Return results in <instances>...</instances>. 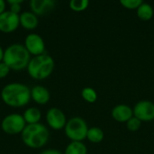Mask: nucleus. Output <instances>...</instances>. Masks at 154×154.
Returning <instances> with one entry per match:
<instances>
[{
    "label": "nucleus",
    "mask_w": 154,
    "mask_h": 154,
    "mask_svg": "<svg viewBox=\"0 0 154 154\" xmlns=\"http://www.w3.org/2000/svg\"><path fill=\"white\" fill-rule=\"evenodd\" d=\"M25 126L26 123L23 115L18 113H12L5 116L1 122V128L3 132L8 134H22Z\"/></svg>",
    "instance_id": "obj_6"
},
{
    "label": "nucleus",
    "mask_w": 154,
    "mask_h": 154,
    "mask_svg": "<svg viewBox=\"0 0 154 154\" xmlns=\"http://www.w3.org/2000/svg\"><path fill=\"white\" fill-rule=\"evenodd\" d=\"M3 102L12 107H22L31 100V89L28 86L19 82L6 84L1 90Z\"/></svg>",
    "instance_id": "obj_1"
},
{
    "label": "nucleus",
    "mask_w": 154,
    "mask_h": 154,
    "mask_svg": "<svg viewBox=\"0 0 154 154\" xmlns=\"http://www.w3.org/2000/svg\"><path fill=\"white\" fill-rule=\"evenodd\" d=\"M137 16L143 21H149L153 17V7L148 3H143L136 10Z\"/></svg>",
    "instance_id": "obj_16"
},
{
    "label": "nucleus",
    "mask_w": 154,
    "mask_h": 154,
    "mask_svg": "<svg viewBox=\"0 0 154 154\" xmlns=\"http://www.w3.org/2000/svg\"><path fill=\"white\" fill-rule=\"evenodd\" d=\"M112 117L119 122V123H126L129 119H131L134 116V111L132 107H130L127 105H117L116 106L111 112Z\"/></svg>",
    "instance_id": "obj_12"
},
{
    "label": "nucleus",
    "mask_w": 154,
    "mask_h": 154,
    "mask_svg": "<svg viewBox=\"0 0 154 154\" xmlns=\"http://www.w3.org/2000/svg\"><path fill=\"white\" fill-rule=\"evenodd\" d=\"M55 5L54 0H32L30 2L31 11L37 16L46 15L55 8Z\"/></svg>",
    "instance_id": "obj_11"
},
{
    "label": "nucleus",
    "mask_w": 154,
    "mask_h": 154,
    "mask_svg": "<svg viewBox=\"0 0 154 154\" xmlns=\"http://www.w3.org/2000/svg\"><path fill=\"white\" fill-rule=\"evenodd\" d=\"M10 70H11L10 68L4 61L0 62V79L5 78L9 74Z\"/></svg>",
    "instance_id": "obj_24"
},
{
    "label": "nucleus",
    "mask_w": 154,
    "mask_h": 154,
    "mask_svg": "<svg viewBox=\"0 0 154 154\" xmlns=\"http://www.w3.org/2000/svg\"><path fill=\"white\" fill-rule=\"evenodd\" d=\"M143 0H121L120 4L126 9L137 10L138 7L143 4Z\"/></svg>",
    "instance_id": "obj_21"
},
{
    "label": "nucleus",
    "mask_w": 154,
    "mask_h": 154,
    "mask_svg": "<svg viewBox=\"0 0 154 154\" xmlns=\"http://www.w3.org/2000/svg\"><path fill=\"white\" fill-rule=\"evenodd\" d=\"M88 129L86 121L78 116L72 117L67 121L64 127L65 134L71 142H82L87 139Z\"/></svg>",
    "instance_id": "obj_5"
},
{
    "label": "nucleus",
    "mask_w": 154,
    "mask_h": 154,
    "mask_svg": "<svg viewBox=\"0 0 154 154\" xmlns=\"http://www.w3.org/2000/svg\"><path fill=\"white\" fill-rule=\"evenodd\" d=\"M20 25L19 14L5 10L0 14V32L9 33L14 32Z\"/></svg>",
    "instance_id": "obj_9"
},
{
    "label": "nucleus",
    "mask_w": 154,
    "mask_h": 154,
    "mask_svg": "<svg viewBox=\"0 0 154 154\" xmlns=\"http://www.w3.org/2000/svg\"><path fill=\"white\" fill-rule=\"evenodd\" d=\"M81 96L83 97V99L88 102V103H95L97 99V91L89 87L84 88L81 91Z\"/></svg>",
    "instance_id": "obj_19"
},
{
    "label": "nucleus",
    "mask_w": 154,
    "mask_h": 154,
    "mask_svg": "<svg viewBox=\"0 0 154 154\" xmlns=\"http://www.w3.org/2000/svg\"><path fill=\"white\" fill-rule=\"evenodd\" d=\"M40 154H63L60 152L59 150L56 149H48V150H44L43 152H42Z\"/></svg>",
    "instance_id": "obj_25"
},
{
    "label": "nucleus",
    "mask_w": 154,
    "mask_h": 154,
    "mask_svg": "<svg viewBox=\"0 0 154 154\" xmlns=\"http://www.w3.org/2000/svg\"><path fill=\"white\" fill-rule=\"evenodd\" d=\"M23 143L29 148L39 149L43 147L49 141L50 132L48 128L41 124L26 125L21 134Z\"/></svg>",
    "instance_id": "obj_3"
},
{
    "label": "nucleus",
    "mask_w": 154,
    "mask_h": 154,
    "mask_svg": "<svg viewBox=\"0 0 154 154\" xmlns=\"http://www.w3.org/2000/svg\"><path fill=\"white\" fill-rule=\"evenodd\" d=\"M4 52H5V50L2 48V46L0 45V62L3 61V59H4Z\"/></svg>",
    "instance_id": "obj_27"
},
{
    "label": "nucleus",
    "mask_w": 154,
    "mask_h": 154,
    "mask_svg": "<svg viewBox=\"0 0 154 154\" xmlns=\"http://www.w3.org/2000/svg\"><path fill=\"white\" fill-rule=\"evenodd\" d=\"M46 122L48 125L54 130L63 129L67 124L65 114L57 107L50 108L46 113Z\"/></svg>",
    "instance_id": "obj_10"
},
{
    "label": "nucleus",
    "mask_w": 154,
    "mask_h": 154,
    "mask_svg": "<svg viewBox=\"0 0 154 154\" xmlns=\"http://www.w3.org/2000/svg\"><path fill=\"white\" fill-rule=\"evenodd\" d=\"M20 25L25 30H33L39 24L38 16L32 11H24L19 14Z\"/></svg>",
    "instance_id": "obj_14"
},
{
    "label": "nucleus",
    "mask_w": 154,
    "mask_h": 154,
    "mask_svg": "<svg viewBox=\"0 0 154 154\" xmlns=\"http://www.w3.org/2000/svg\"><path fill=\"white\" fill-rule=\"evenodd\" d=\"M88 149L82 142H71L65 149L64 154H87Z\"/></svg>",
    "instance_id": "obj_17"
},
{
    "label": "nucleus",
    "mask_w": 154,
    "mask_h": 154,
    "mask_svg": "<svg viewBox=\"0 0 154 154\" xmlns=\"http://www.w3.org/2000/svg\"><path fill=\"white\" fill-rule=\"evenodd\" d=\"M104 132L99 127H91L88 131L87 139L93 143H101L104 140Z\"/></svg>",
    "instance_id": "obj_18"
},
{
    "label": "nucleus",
    "mask_w": 154,
    "mask_h": 154,
    "mask_svg": "<svg viewBox=\"0 0 154 154\" xmlns=\"http://www.w3.org/2000/svg\"><path fill=\"white\" fill-rule=\"evenodd\" d=\"M24 47L28 52L33 56L45 53V43L41 35L35 32L29 33L24 39Z\"/></svg>",
    "instance_id": "obj_7"
},
{
    "label": "nucleus",
    "mask_w": 154,
    "mask_h": 154,
    "mask_svg": "<svg viewBox=\"0 0 154 154\" xmlns=\"http://www.w3.org/2000/svg\"><path fill=\"white\" fill-rule=\"evenodd\" d=\"M23 3V0H8L7 4L9 5V10L16 14H21V4Z\"/></svg>",
    "instance_id": "obj_23"
},
{
    "label": "nucleus",
    "mask_w": 154,
    "mask_h": 154,
    "mask_svg": "<svg viewBox=\"0 0 154 154\" xmlns=\"http://www.w3.org/2000/svg\"><path fill=\"white\" fill-rule=\"evenodd\" d=\"M23 116L26 125H33L40 123L42 113L37 107H29L23 112Z\"/></svg>",
    "instance_id": "obj_15"
},
{
    "label": "nucleus",
    "mask_w": 154,
    "mask_h": 154,
    "mask_svg": "<svg viewBox=\"0 0 154 154\" xmlns=\"http://www.w3.org/2000/svg\"><path fill=\"white\" fill-rule=\"evenodd\" d=\"M89 2L88 0H71L69 2V7L75 12L85 11L88 7Z\"/></svg>",
    "instance_id": "obj_20"
},
{
    "label": "nucleus",
    "mask_w": 154,
    "mask_h": 154,
    "mask_svg": "<svg viewBox=\"0 0 154 154\" xmlns=\"http://www.w3.org/2000/svg\"><path fill=\"white\" fill-rule=\"evenodd\" d=\"M141 125H142V121H140L135 116H133L131 119H129L126 122V126H127L128 130L131 131V132H136V131H138L140 129Z\"/></svg>",
    "instance_id": "obj_22"
},
{
    "label": "nucleus",
    "mask_w": 154,
    "mask_h": 154,
    "mask_svg": "<svg viewBox=\"0 0 154 154\" xmlns=\"http://www.w3.org/2000/svg\"><path fill=\"white\" fill-rule=\"evenodd\" d=\"M134 116L142 122L154 120V103L149 100L139 101L134 107Z\"/></svg>",
    "instance_id": "obj_8"
},
{
    "label": "nucleus",
    "mask_w": 154,
    "mask_h": 154,
    "mask_svg": "<svg viewBox=\"0 0 154 154\" xmlns=\"http://www.w3.org/2000/svg\"><path fill=\"white\" fill-rule=\"evenodd\" d=\"M31 60V54L24 45L21 43H13L9 45L4 52L3 61L10 69L18 71L27 68Z\"/></svg>",
    "instance_id": "obj_2"
},
{
    "label": "nucleus",
    "mask_w": 154,
    "mask_h": 154,
    "mask_svg": "<svg viewBox=\"0 0 154 154\" xmlns=\"http://www.w3.org/2000/svg\"><path fill=\"white\" fill-rule=\"evenodd\" d=\"M54 60L47 53L33 56L27 66L29 76L36 80H42L51 75L54 69Z\"/></svg>",
    "instance_id": "obj_4"
},
{
    "label": "nucleus",
    "mask_w": 154,
    "mask_h": 154,
    "mask_svg": "<svg viewBox=\"0 0 154 154\" xmlns=\"http://www.w3.org/2000/svg\"><path fill=\"white\" fill-rule=\"evenodd\" d=\"M50 91L43 86L36 85L31 88V99L39 105H45L50 101Z\"/></svg>",
    "instance_id": "obj_13"
},
{
    "label": "nucleus",
    "mask_w": 154,
    "mask_h": 154,
    "mask_svg": "<svg viewBox=\"0 0 154 154\" xmlns=\"http://www.w3.org/2000/svg\"><path fill=\"white\" fill-rule=\"evenodd\" d=\"M5 6H6L5 2L4 0H0V14L5 11Z\"/></svg>",
    "instance_id": "obj_26"
}]
</instances>
